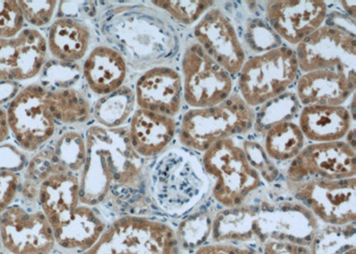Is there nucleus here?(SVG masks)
Listing matches in <instances>:
<instances>
[{"mask_svg":"<svg viewBox=\"0 0 356 254\" xmlns=\"http://www.w3.org/2000/svg\"><path fill=\"white\" fill-rule=\"evenodd\" d=\"M355 223L344 226L320 225L308 249L310 254H344L355 248Z\"/></svg>","mask_w":356,"mask_h":254,"instance_id":"2f4dec72","label":"nucleus"},{"mask_svg":"<svg viewBox=\"0 0 356 254\" xmlns=\"http://www.w3.org/2000/svg\"><path fill=\"white\" fill-rule=\"evenodd\" d=\"M257 206L246 205L224 208L215 214L211 240L213 243L257 244Z\"/></svg>","mask_w":356,"mask_h":254,"instance_id":"b1692460","label":"nucleus"},{"mask_svg":"<svg viewBox=\"0 0 356 254\" xmlns=\"http://www.w3.org/2000/svg\"><path fill=\"white\" fill-rule=\"evenodd\" d=\"M356 175L355 133L350 141L314 143L304 148L292 159L286 174V183L293 187L311 179L338 180Z\"/></svg>","mask_w":356,"mask_h":254,"instance_id":"6e6552de","label":"nucleus"},{"mask_svg":"<svg viewBox=\"0 0 356 254\" xmlns=\"http://www.w3.org/2000/svg\"><path fill=\"white\" fill-rule=\"evenodd\" d=\"M79 254H184L176 230L147 216L122 215L91 249Z\"/></svg>","mask_w":356,"mask_h":254,"instance_id":"20e7f679","label":"nucleus"},{"mask_svg":"<svg viewBox=\"0 0 356 254\" xmlns=\"http://www.w3.org/2000/svg\"><path fill=\"white\" fill-rule=\"evenodd\" d=\"M320 222L300 202L263 203L257 205V246L268 240L309 246Z\"/></svg>","mask_w":356,"mask_h":254,"instance_id":"4468645a","label":"nucleus"},{"mask_svg":"<svg viewBox=\"0 0 356 254\" xmlns=\"http://www.w3.org/2000/svg\"><path fill=\"white\" fill-rule=\"evenodd\" d=\"M145 6H126L114 9L104 24V33L134 69H144L170 55L172 33Z\"/></svg>","mask_w":356,"mask_h":254,"instance_id":"f03ea898","label":"nucleus"},{"mask_svg":"<svg viewBox=\"0 0 356 254\" xmlns=\"http://www.w3.org/2000/svg\"><path fill=\"white\" fill-rule=\"evenodd\" d=\"M266 15L281 39L298 45L322 26L328 6L320 0H275L267 2Z\"/></svg>","mask_w":356,"mask_h":254,"instance_id":"2eb2a0df","label":"nucleus"},{"mask_svg":"<svg viewBox=\"0 0 356 254\" xmlns=\"http://www.w3.org/2000/svg\"><path fill=\"white\" fill-rule=\"evenodd\" d=\"M21 177L12 171H0V216L10 206L20 191Z\"/></svg>","mask_w":356,"mask_h":254,"instance_id":"ea45409f","label":"nucleus"},{"mask_svg":"<svg viewBox=\"0 0 356 254\" xmlns=\"http://www.w3.org/2000/svg\"><path fill=\"white\" fill-rule=\"evenodd\" d=\"M26 152L17 145L5 144L0 145V171H12L17 173L25 169L28 163Z\"/></svg>","mask_w":356,"mask_h":254,"instance_id":"a19ab883","label":"nucleus"},{"mask_svg":"<svg viewBox=\"0 0 356 254\" xmlns=\"http://www.w3.org/2000/svg\"><path fill=\"white\" fill-rule=\"evenodd\" d=\"M215 214L209 209H199L191 212L179 222L176 234L184 253L195 252L205 246L211 237Z\"/></svg>","mask_w":356,"mask_h":254,"instance_id":"7c9ffc66","label":"nucleus"},{"mask_svg":"<svg viewBox=\"0 0 356 254\" xmlns=\"http://www.w3.org/2000/svg\"><path fill=\"white\" fill-rule=\"evenodd\" d=\"M87 159L81 173V205L106 206L114 214L147 216L146 159L134 149L129 128L92 126L87 132Z\"/></svg>","mask_w":356,"mask_h":254,"instance_id":"f257e3e1","label":"nucleus"},{"mask_svg":"<svg viewBox=\"0 0 356 254\" xmlns=\"http://www.w3.org/2000/svg\"><path fill=\"white\" fill-rule=\"evenodd\" d=\"M49 101L54 118L61 125H84L90 119V101L83 92L77 88L49 90Z\"/></svg>","mask_w":356,"mask_h":254,"instance_id":"cd10ccee","label":"nucleus"},{"mask_svg":"<svg viewBox=\"0 0 356 254\" xmlns=\"http://www.w3.org/2000/svg\"><path fill=\"white\" fill-rule=\"evenodd\" d=\"M198 180L189 161L170 152L152 169L150 179L152 203L170 216L187 214L199 201Z\"/></svg>","mask_w":356,"mask_h":254,"instance_id":"1a4fd4ad","label":"nucleus"},{"mask_svg":"<svg viewBox=\"0 0 356 254\" xmlns=\"http://www.w3.org/2000/svg\"><path fill=\"white\" fill-rule=\"evenodd\" d=\"M344 254H356L355 247V248L348 250V252H346Z\"/></svg>","mask_w":356,"mask_h":254,"instance_id":"09e8293b","label":"nucleus"},{"mask_svg":"<svg viewBox=\"0 0 356 254\" xmlns=\"http://www.w3.org/2000/svg\"><path fill=\"white\" fill-rule=\"evenodd\" d=\"M90 42V31L78 19L60 17L51 25L47 47L61 61L76 63L83 58Z\"/></svg>","mask_w":356,"mask_h":254,"instance_id":"393cba45","label":"nucleus"},{"mask_svg":"<svg viewBox=\"0 0 356 254\" xmlns=\"http://www.w3.org/2000/svg\"><path fill=\"white\" fill-rule=\"evenodd\" d=\"M305 138L314 143L339 141L348 134L351 113L341 106H305L300 116Z\"/></svg>","mask_w":356,"mask_h":254,"instance_id":"5701e85b","label":"nucleus"},{"mask_svg":"<svg viewBox=\"0 0 356 254\" xmlns=\"http://www.w3.org/2000/svg\"><path fill=\"white\" fill-rule=\"evenodd\" d=\"M107 227L106 219L97 208L81 203L53 228L56 246L67 254L87 252L97 243Z\"/></svg>","mask_w":356,"mask_h":254,"instance_id":"6ab92c4d","label":"nucleus"},{"mask_svg":"<svg viewBox=\"0 0 356 254\" xmlns=\"http://www.w3.org/2000/svg\"><path fill=\"white\" fill-rule=\"evenodd\" d=\"M341 4L344 10L348 13L349 17L355 20L356 18V2L355 1H342Z\"/></svg>","mask_w":356,"mask_h":254,"instance_id":"de8ad7c7","label":"nucleus"},{"mask_svg":"<svg viewBox=\"0 0 356 254\" xmlns=\"http://www.w3.org/2000/svg\"><path fill=\"white\" fill-rule=\"evenodd\" d=\"M24 20L35 27H43L49 24L55 15L57 8L56 0H41V1H17Z\"/></svg>","mask_w":356,"mask_h":254,"instance_id":"4c0bfd02","label":"nucleus"},{"mask_svg":"<svg viewBox=\"0 0 356 254\" xmlns=\"http://www.w3.org/2000/svg\"><path fill=\"white\" fill-rule=\"evenodd\" d=\"M183 81L179 72L166 66L146 71L136 86V102L140 109L175 117L182 104Z\"/></svg>","mask_w":356,"mask_h":254,"instance_id":"f3484780","label":"nucleus"},{"mask_svg":"<svg viewBox=\"0 0 356 254\" xmlns=\"http://www.w3.org/2000/svg\"><path fill=\"white\" fill-rule=\"evenodd\" d=\"M193 254H260L250 246L231 243H212L200 247Z\"/></svg>","mask_w":356,"mask_h":254,"instance_id":"37998d69","label":"nucleus"},{"mask_svg":"<svg viewBox=\"0 0 356 254\" xmlns=\"http://www.w3.org/2000/svg\"><path fill=\"white\" fill-rule=\"evenodd\" d=\"M60 170H67L59 163L53 148H44L37 152L25 167L21 179L20 192L24 205L38 207L40 186L47 177Z\"/></svg>","mask_w":356,"mask_h":254,"instance_id":"bb28decb","label":"nucleus"},{"mask_svg":"<svg viewBox=\"0 0 356 254\" xmlns=\"http://www.w3.org/2000/svg\"><path fill=\"white\" fill-rule=\"evenodd\" d=\"M15 46L13 39H0V81H13Z\"/></svg>","mask_w":356,"mask_h":254,"instance_id":"79ce46f5","label":"nucleus"},{"mask_svg":"<svg viewBox=\"0 0 356 254\" xmlns=\"http://www.w3.org/2000/svg\"><path fill=\"white\" fill-rule=\"evenodd\" d=\"M298 72L297 56L287 47L254 56L240 72L241 97L250 107L261 106L284 95Z\"/></svg>","mask_w":356,"mask_h":254,"instance_id":"423d86ee","label":"nucleus"},{"mask_svg":"<svg viewBox=\"0 0 356 254\" xmlns=\"http://www.w3.org/2000/svg\"><path fill=\"white\" fill-rule=\"evenodd\" d=\"M129 132L136 152L145 159L152 158L173 141L177 122L172 117L139 108L131 117Z\"/></svg>","mask_w":356,"mask_h":254,"instance_id":"aec40b11","label":"nucleus"},{"mask_svg":"<svg viewBox=\"0 0 356 254\" xmlns=\"http://www.w3.org/2000/svg\"><path fill=\"white\" fill-rule=\"evenodd\" d=\"M245 42L248 49L257 55L278 49L282 46L281 38L260 19H257V21L248 24Z\"/></svg>","mask_w":356,"mask_h":254,"instance_id":"c9c22d12","label":"nucleus"},{"mask_svg":"<svg viewBox=\"0 0 356 254\" xmlns=\"http://www.w3.org/2000/svg\"><path fill=\"white\" fill-rule=\"evenodd\" d=\"M6 112L10 132L24 152L39 151L55 134L56 122L51 111L49 90L42 85H29L19 91Z\"/></svg>","mask_w":356,"mask_h":254,"instance_id":"0eeeda50","label":"nucleus"},{"mask_svg":"<svg viewBox=\"0 0 356 254\" xmlns=\"http://www.w3.org/2000/svg\"><path fill=\"white\" fill-rule=\"evenodd\" d=\"M197 42L231 75H237L245 63L243 44L234 25L220 9L207 12L195 29Z\"/></svg>","mask_w":356,"mask_h":254,"instance_id":"dca6fc26","label":"nucleus"},{"mask_svg":"<svg viewBox=\"0 0 356 254\" xmlns=\"http://www.w3.org/2000/svg\"><path fill=\"white\" fill-rule=\"evenodd\" d=\"M254 120L255 114L243 97L232 94L218 106L193 108L184 113L179 141L184 147L205 152L218 142L248 132Z\"/></svg>","mask_w":356,"mask_h":254,"instance_id":"39448f33","label":"nucleus"},{"mask_svg":"<svg viewBox=\"0 0 356 254\" xmlns=\"http://www.w3.org/2000/svg\"><path fill=\"white\" fill-rule=\"evenodd\" d=\"M19 93V84L17 81H0V107L2 104L12 101Z\"/></svg>","mask_w":356,"mask_h":254,"instance_id":"a18cd8bd","label":"nucleus"},{"mask_svg":"<svg viewBox=\"0 0 356 254\" xmlns=\"http://www.w3.org/2000/svg\"><path fill=\"white\" fill-rule=\"evenodd\" d=\"M59 12L63 15V17L76 19L79 15H88L93 17L95 14L94 2H88L85 5L82 1H61L59 2Z\"/></svg>","mask_w":356,"mask_h":254,"instance_id":"c03bdc74","label":"nucleus"},{"mask_svg":"<svg viewBox=\"0 0 356 254\" xmlns=\"http://www.w3.org/2000/svg\"><path fill=\"white\" fill-rule=\"evenodd\" d=\"M329 24L322 25L297 45L298 68L301 72L345 68L355 71V31L336 21L333 13Z\"/></svg>","mask_w":356,"mask_h":254,"instance_id":"9d476101","label":"nucleus"},{"mask_svg":"<svg viewBox=\"0 0 356 254\" xmlns=\"http://www.w3.org/2000/svg\"><path fill=\"white\" fill-rule=\"evenodd\" d=\"M51 254H62V253H56L55 251H54V252L52 253H51Z\"/></svg>","mask_w":356,"mask_h":254,"instance_id":"3c124183","label":"nucleus"},{"mask_svg":"<svg viewBox=\"0 0 356 254\" xmlns=\"http://www.w3.org/2000/svg\"><path fill=\"white\" fill-rule=\"evenodd\" d=\"M135 91L128 86L99 98L93 106V116L102 127L120 128L129 119L136 106Z\"/></svg>","mask_w":356,"mask_h":254,"instance_id":"c85d7f7f","label":"nucleus"},{"mask_svg":"<svg viewBox=\"0 0 356 254\" xmlns=\"http://www.w3.org/2000/svg\"><path fill=\"white\" fill-rule=\"evenodd\" d=\"M24 21L17 1L0 0V39H14L24 29Z\"/></svg>","mask_w":356,"mask_h":254,"instance_id":"e433bc0d","label":"nucleus"},{"mask_svg":"<svg viewBox=\"0 0 356 254\" xmlns=\"http://www.w3.org/2000/svg\"><path fill=\"white\" fill-rule=\"evenodd\" d=\"M128 63L115 47L98 46L89 54L82 74L89 88L104 97L122 87Z\"/></svg>","mask_w":356,"mask_h":254,"instance_id":"4be33fe9","label":"nucleus"},{"mask_svg":"<svg viewBox=\"0 0 356 254\" xmlns=\"http://www.w3.org/2000/svg\"><path fill=\"white\" fill-rule=\"evenodd\" d=\"M10 128L8 125V112L5 108L0 107V145L8 138Z\"/></svg>","mask_w":356,"mask_h":254,"instance_id":"49530a36","label":"nucleus"},{"mask_svg":"<svg viewBox=\"0 0 356 254\" xmlns=\"http://www.w3.org/2000/svg\"><path fill=\"white\" fill-rule=\"evenodd\" d=\"M15 68L13 81H24L36 77L46 63L47 43L39 31L25 29L13 39Z\"/></svg>","mask_w":356,"mask_h":254,"instance_id":"a878e982","label":"nucleus"},{"mask_svg":"<svg viewBox=\"0 0 356 254\" xmlns=\"http://www.w3.org/2000/svg\"><path fill=\"white\" fill-rule=\"evenodd\" d=\"M320 223L344 226L355 223L356 179H311L291 190Z\"/></svg>","mask_w":356,"mask_h":254,"instance_id":"f8f14e48","label":"nucleus"},{"mask_svg":"<svg viewBox=\"0 0 356 254\" xmlns=\"http://www.w3.org/2000/svg\"><path fill=\"white\" fill-rule=\"evenodd\" d=\"M3 248L2 242H1V238H0V252H1V250Z\"/></svg>","mask_w":356,"mask_h":254,"instance_id":"8fccbe9b","label":"nucleus"},{"mask_svg":"<svg viewBox=\"0 0 356 254\" xmlns=\"http://www.w3.org/2000/svg\"><path fill=\"white\" fill-rule=\"evenodd\" d=\"M0 238L9 254H51L55 233L40 208L13 205L0 216Z\"/></svg>","mask_w":356,"mask_h":254,"instance_id":"ddd939ff","label":"nucleus"},{"mask_svg":"<svg viewBox=\"0 0 356 254\" xmlns=\"http://www.w3.org/2000/svg\"><path fill=\"white\" fill-rule=\"evenodd\" d=\"M304 144L305 136L300 126L289 120H282L268 129L265 152L272 161H285L297 157Z\"/></svg>","mask_w":356,"mask_h":254,"instance_id":"c756f323","label":"nucleus"},{"mask_svg":"<svg viewBox=\"0 0 356 254\" xmlns=\"http://www.w3.org/2000/svg\"><path fill=\"white\" fill-rule=\"evenodd\" d=\"M243 148L252 166L255 168L260 177L267 183L275 182L279 176V170L271 159L267 157L265 149L253 141H244Z\"/></svg>","mask_w":356,"mask_h":254,"instance_id":"58836bf2","label":"nucleus"},{"mask_svg":"<svg viewBox=\"0 0 356 254\" xmlns=\"http://www.w3.org/2000/svg\"><path fill=\"white\" fill-rule=\"evenodd\" d=\"M152 3L184 25L195 24L214 4L209 0H158Z\"/></svg>","mask_w":356,"mask_h":254,"instance_id":"f704fd0d","label":"nucleus"},{"mask_svg":"<svg viewBox=\"0 0 356 254\" xmlns=\"http://www.w3.org/2000/svg\"><path fill=\"white\" fill-rule=\"evenodd\" d=\"M81 176L68 170L52 174L40 186L38 207L56 228L81 205Z\"/></svg>","mask_w":356,"mask_h":254,"instance_id":"412c9836","label":"nucleus"},{"mask_svg":"<svg viewBox=\"0 0 356 254\" xmlns=\"http://www.w3.org/2000/svg\"><path fill=\"white\" fill-rule=\"evenodd\" d=\"M235 141L231 138L213 145L202 159L206 173L214 180L212 198L224 208L246 205L261 186V177Z\"/></svg>","mask_w":356,"mask_h":254,"instance_id":"7ed1b4c3","label":"nucleus"},{"mask_svg":"<svg viewBox=\"0 0 356 254\" xmlns=\"http://www.w3.org/2000/svg\"><path fill=\"white\" fill-rule=\"evenodd\" d=\"M356 72L345 68L307 72L298 81V100L305 106H341L355 94Z\"/></svg>","mask_w":356,"mask_h":254,"instance_id":"a211bd4d","label":"nucleus"},{"mask_svg":"<svg viewBox=\"0 0 356 254\" xmlns=\"http://www.w3.org/2000/svg\"><path fill=\"white\" fill-rule=\"evenodd\" d=\"M82 74L81 66L76 63L53 59L46 62L41 71L42 86L56 88H74Z\"/></svg>","mask_w":356,"mask_h":254,"instance_id":"72a5a7b5","label":"nucleus"},{"mask_svg":"<svg viewBox=\"0 0 356 254\" xmlns=\"http://www.w3.org/2000/svg\"><path fill=\"white\" fill-rule=\"evenodd\" d=\"M62 166L70 173H81L87 159V143L75 130L63 132L53 147Z\"/></svg>","mask_w":356,"mask_h":254,"instance_id":"473e14b6","label":"nucleus"},{"mask_svg":"<svg viewBox=\"0 0 356 254\" xmlns=\"http://www.w3.org/2000/svg\"><path fill=\"white\" fill-rule=\"evenodd\" d=\"M184 97L193 108L218 106L233 90L231 74L206 53L198 42L187 47L182 59Z\"/></svg>","mask_w":356,"mask_h":254,"instance_id":"9b49d317","label":"nucleus"}]
</instances>
